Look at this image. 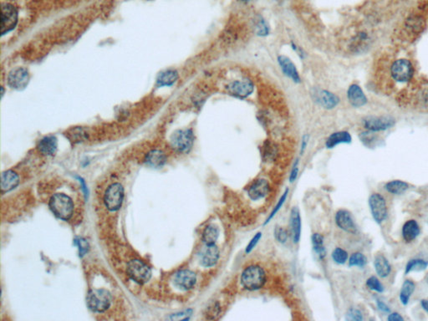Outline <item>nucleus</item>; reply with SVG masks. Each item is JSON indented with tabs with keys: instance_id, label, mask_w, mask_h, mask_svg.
Listing matches in <instances>:
<instances>
[{
	"instance_id": "25",
	"label": "nucleus",
	"mask_w": 428,
	"mask_h": 321,
	"mask_svg": "<svg viewBox=\"0 0 428 321\" xmlns=\"http://www.w3.org/2000/svg\"><path fill=\"white\" fill-rule=\"evenodd\" d=\"M57 139L55 137L49 136L43 138L38 145V148L40 153L45 156H53L57 151Z\"/></svg>"
},
{
	"instance_id": "47",
	"label": "nucleus",
	"mask_w": 428,
	"mask_h": 321,
	"mask_svg": "<svg viewBox=\"0 0 428 321\" xmlns=\"http://www.w3.org/2000/svg\"><path fill=\"white\" fill-rule=\"evenodd\" d=\"M76 245H78V247H79L80 255L83 256V255L86 254V252L88 251V248H89V245H88V243H87L85 239H79L76 240Z\"/></svg>"
},
{
	"instance_id": "45",
	"label": "nucleus",
	"mask_w": 428,
	"mask_h": 321,
	"mask_svg": "<svg viewBox=\"0 0 428 321\" xmlns=\"http://www.w3.org/2000/svg\"><path fill=\"white\" fill-rule=\"evenodd\" d=\"M85 132H83L82 129L76 128L73 129L71 132L69 133V138L71 139V141L74 142H80L84 139Z\"/></svg>"
},
{
	"instance_id": "28",
	"label": "nucleus",
	"mask_w": 428,
	"mask_h": 321,
	"mask_svg": "<svg viewBox=\"0 0 428 321\" xmlns=\"http://www.w3.org/2000/svg\"><path fill=\"white\" fill-rule=\"evenodd\" d=\"M218 237H219V229L216 224H209L206 227L202 232V242L205 245H216Z\"/></svg>"
},
{
	"instance_id": "51",
	"label": "nucleus",
	"mask_w": 428,
	"mask_h": 321,
	"mask_svg": "<svg viewBox=\"0 0 428 321\" xmlns=\"http://www.w3.org/2000/svg\"><path fill=\"white\" fill-rule=\"evenodd\" d=\"M275 147H273L272 144H269L268 147H264V155L266 157L271 158L275 155Z\"/></svg>"
},
{
	"instance_id": "33",
	"label": "nucleus",
	"mask_w": 428,
	"mask_h": 321,
	"mask_svg": "<svg viewBox=\"0 0 428 321\" xmlns=\"http://www.w3.org/2000/svg\"><path fill=\"white\" fill-rule=\"evenodd\" d=\"M313 249L320 260H324L326 256V249L324 244V238L320 233H314L312 236Z\"/></svg>"
},
{
	"instance_id": "9",
	"label": "nucleus",
	"mask_w": 428,
	"mask_h": 321,
	"mask_svg": "<svg viewBox=\"0 0 428 321\" xmlns=\"http://www.w3.org/2000/svg\"><path fill=\"white\" fill-rule=\"evenodd\" d=\"M124 190L121 184H111L105 193L104 202L110 211L118 210L122 204Z\"/></svg>"
},
{
	"instance_id": "16",
	"label": "nucleus",
	"mask_w": 428,
	"mask_h": 321,
	"mask_svg": "<svg viewBox=\"0 0 428 321\" xmlns=\"http://www.w3.org/2000/svg\"><path fill=\"white\" fill-rule=\"evenodd\" d=\"M270 193V185L265 179H258L248 187V196L252 201H259L266 198Z\"/></svg>"
},
{
	"instance_id": "7",
	"label": "nucleus",
	"mask_w": 428,
	"mask_h": 321,
	"mask_svg": "<svg viewBox=\"0 0 428 321\" xmlns=\"http://www.w3.org/2000/svg\"><path fill=\"white\" fill-rule=\"evenodd\" d=\"M371 215L377 224H382L387 217V206L384 197L380 193H372L368 200Z\"/></svg>"
},
{
	"instance_id": "12",
	"label": "nucleus",
	"mask_w": 428,
	"mask_h": 321,
	"mask_svg": "<svg viewBox=\"0 0 428 321\" xmlns=\"http://www.w3.org/2000/svg\"><path fill=\"white\" fill-rule=\"evenodd\" d=\"M313 99L317 104L327 110L334 109L339 103V98L332 92L317 89L313 92Z\"/></svg>"
},
{
	"instance_id": "17",
	"label": "nucleus",
	"mask_w": 428,
	"mask_h": 321,
	"mask_svg": "<svg viewBox=\"0 0 428 321\" xmlns=\"http://www.w3.org/2000/svg\"><path fill=\"white\" fill-rule=\"evenodd\" d=\"M336 223L340 229L345 232L355 234L357 232V226L350 212L340 209L336 214Z\"/></svg>"
},
{
	"instance_id": "14",
	"label": "nucleus",
	"mask_w": 428,
	"mask_h": 321,
	"mask_svg": "<svg viewBox=\"0 0 428 321\" xmlns=\"http://www.w3.org/2000/svg\"><path fill=\"white\" fill-rule=\"evenodd\" d=\"M196 283V274L189 269H183L175 275V285L182 290H192Z\"/></svg>"
},
{
	"instance_id": "24",
	"label": "nucleus",
	"mask_w": 428,
	"mask_h": 321,
	"mask_svg": "<svg viewBox=\"0 0 428 321\" xmlns=\"http://www.w3.org/2000/svg\"><path fill=\"white\" fill-rule=\"evenodd\" d=\"M19 179L15 171H6L3 172L1 177V190L2 193L9 192L15 188L18 185Z\"/></svg>"
},
{
	"instance_id": "50",
	"label": "nucleus",
	"mask_w": 428,
	"mask_h": 321,
	"mask_svg": "<svg viewBox=\"0 0 428 321\" xmlns=\"http://www.w3.org/2000/svg\"><path fill=\"white\" fill-rule=\"evenodd\" d=\"M376 306L378 307V309L384 313H391V309H389L388 306H386V304L384 303L382 300H376Z\"/></svg>"
},
{
	"instance_id": "52",
	"label": "nucleus",
	"mask_w": 428,
	"mask_h": 321,
	"mask_svg": "<svg viewBox=\"0 0 428 321\" xmlns=\"http://www.w3.org/2000/svg\"><path fill=\"white\" fill-rule=\"evenodd\" d=\"M387 321H403L404 319L399 313H391L387 317Z\"/></svg>"
},
{
	"instance_id": "41",
	"label": "nucleus",
	"mask_w": 428,
	"mask_h": 321,
	"mask_svg": "<svg viewBox=\"0 0 428 321\" xmlns=\"http://www.w3.org/2000/svg\"><path fill=\"white\" fill-rule=\"evenodd\" d=\"M255 31H256V34L260 36H266L269 34V25H267L266 22L263 18H259L256 21Z\"/></svg>"
},
{
	"instance_id": "23",
	"label": "nucleus",
	"mask_w": 428,
	"mask_h": 321,
	"mask_svg": "<svg viewBox=\"0 0 428 321\" xmlns=\"http://www.w3.org/2000/svg\"><path fill=\"white\" fill-rule=\"evenodd\" d=\"M376 272L381 278H386L392 272V266L383 254H377L374 260Z\"/></svg>"
},
{
	"instance_id": "1",
	"label": "nucleus",
	"mask_w": 428,
	"mask_h": 321,
	"mask_svg": "<svg viewBox=\"0 0 428 321\" xmlns=\"http://www.w3.org/2000/svg\"><path fill=\"white\" fill-rule=\"evenodd\" d=\"M266 282V274L263 268L253 264L245 268L242 273L241 284L248 290L254 291L263 287Z\"/></svg>"
},
{
	"instance_id": "31",
	"label": "nucleus",
	"mask_w": 428,
	"mask_h": 321,
	"mask_svg": "<svg viewBox=\"0 0 428 321\" xmlns=\"http://www.w3.org/2000/svg\"><path fill=\"white\" fill-rule=\"evenodd\" d=\"M410 185L401 180H393L389 182L385 185V189L389 193L394 195H401L409 189Z\"/></svg>"
},
{
	"instance_id": "10",
	"label": "nucleus",
	"mask_w": 428,
	"mask_h": 321,
	"mask_svg": "<svg viewBox=\"0 0 428 321\" xmlns=\"http://www.w3.org/2000/svg\"><path fill=\"white\" fill-rule=\"evenodd\" d=\"M228 92L231 95L238 98H246L254 91V83L248 79L234 80L227 86Z\"/></svg>"
},
{
	"instance_id": "18",
	"label": "nucleus",
	"mask_w": 428,
	"mask_h": 321,
	"mask_svg": "<svg viewBox=\"0 0 428 321\" xmlns=\"http://www.w3.org/2000/svg\"><path fill=\"white\" fill-rule=\"evenodd\" d=\"M278 63L282 72L288 78H290L295 83H300L301 81L299 71L297 70L295 64L291 61L290 59L285 55H279L278 57Z\"/></svg>"
},
{
	"instance_id": "54",
	"label": "nucleus",
	"mask_w": 428,
	"mask_h": 321,
	"mask_svg": "<svg viewBox=\"0 0 428 321\" xmlns=\"http://www.w3.org/2000/svg\"><path fill=\"white\" fill-rule=\"evenodd\" d=\"M308 141H309V137H308L307 135L304 136L302 141H301V148H300V153H301V155L305 153L306 147H307V145H308Z\"/></svg>"
},
{
	"instance_id": "44",
	"label": "nucleus",
	"mask_w": 428,
	"mask_h": 321,
	"mask_svg": "<svg viewBox=\"0 0 428 321\" xmlns=\"http://www.w3.org/2000/svg\"><path fill=\"white\" fill-rule=\"evenodd\" d=\"M346 320L347 321H363V315L361 310L355 308H352L348 310V312L346 314Z\"/></svg>"
},
{
	"instance_id": "19",
	"label": "nucleus",
	"mask_w": 428,
	"mask_h": 321,
	"mask_svg": "<svg viewBox=\"0 0 428 321\" xmlns=\"http://www.w3.org/2000/svg\"><path fill=\"white\" fill-rule=\"evenodd\" d=\"M347 98L350 104L354 107H364L367 103V95H365L360 86L353 84L347 91Z\"/></svg>"
},
{
	"instance_id": "46",
	"label": "nucleus",
	"mask_w": 428,
	"mask_h": 321,
	"mask_svg": "<svg viewBox=\"0 0 428 321\" xmlns=\"http://www.w3.org/2000/svg\"><path fill=\"white\" fill-rule=\"evenodd\" d=\"M261 237H262V233L261 232H258L254 236V238L251 239L250 242L247 245V248H246V250H245L246 251V254H249V253L253 251V249L256 247V245L259 244V242L261 239Z\"/></svg>"
},
{
	"instance_id": "21",
	"label": "nucleus",
	"mask_w": 428,
	"mask_h": 321,
	"mask_svg": "<svg viewBox=\"0 0 428 321\" xmlns=\"http://www.w3.org/2000/svg\"><path fill=\"white\" fill-rule=\"evenodd\" d=\"M405 28L411 34L418 35L422 34L426 28V21L422 16L413 15L407 18L405 23Z\"/></svg>"
},
{
	"instance_id": "15",
	"label": "nucleus",
	"mask_w": 428,
	"mask_h": 321,
	"mask_svg": "<svg viewBox=\"0 0 428 321\" xmlns=\"http://www.w3.org/2000/svg\"><path fill=\"white\" fill-rule=\"evenodd\" d=\"M30 75L25 68H16L9 73L8 83L13 89L23 90L27 86Z\"/></svg>"
},
{
	"instance_id": "57",
	"label": "nucleus",
	"mask_w": 428,
	"mask_h": 321,
	"mask_svg": "<svg viewBox=\"0 0 428 321\" xmlns=\"http://www.w3.org/2000/svg\"></svg>"
},
{
	"instance_id": "38",
	"label": "nucleus",
	"mask_w": 428,
	"mask_h": 321,
	"mask_svg": "<svg viewBox=\"0 0 428 321\" xmlns=\"http://www.w3.org/2000/svg\"><path fill=\"white\" fill-rule=\"evenodd\" d=\"M367 286L371 290L376 291L378 293L384 292V286L376 276H371L367 280Z\"/></svg>"
},
{
	"instance_id": "48",
	"label": "nucleus",
	"mask_w": 428,
	"mask_h": 321,
	"mask_svg": "<svg viewBox=\"0 0 428 321\" xmlns=\"http://www.w3.org/2000/svg\"><path fill=\"white\" fill-rule=\"evenodd\" d=\"M300 162H299V160H296V162H294V165H293V168H292V170L290 171V183H294V181L296 180L297 178H298V175H299V171H300V168H299V164Z\"/></svg>"
},
{
	"instance_id": "53",
	"label": "nucleus",
	"mask_w": 428,
	"mask_h": 321,
	"mask_svg": "<svg viewBox=\"0 0 428 321\" xmlns=\"http://www.w3.org/2000/svg\"><path fill=\"white\" fill-rule=\"evenodd\" d=\"M291 47H292V49H294V51L297 53V55H300V58H305L306 54L304 52L303 49L300 48V46H298L296 44L292 42V43H291Z\"/></svg>"
},
{
	"instance_id": "4",
	"label": "nucleus",
	"mask_w": 428,
	"mask_h": 321,
	"mask_svg": "<svg viewBox=\"0 0 428 321\" xmlns=\"http://www.w3.org/2000/svg\"><path fill=\"white\" fill-rule=\"evenodd\" d=\"M111 303V295L106 290H92L87 295V305L95 312H104Z\"/></svg>"
},
{
	"instance_id": "22",
	"label": "nucleus",
	"mask_w": 428,
	"mask_h": 321,
	"mask_svg": "<svg viewBox=\"0 0 428 321\" xmlns=\"http://www.w3.org/2000/svg\"><path fill=\"white\" fill-rule=\"evenodd\" d=\"M420 227L418 223L414 219H411L404 223L402 227V237L407 243H411L418 237L420 234Z\"/></svg>"
},
{
	"instance_id": "42",
	"label": "nucleus",
	"mask_w": 428,
	"mask_h": 321,
	"mask_svg": "<svg viewBox=\"0 0 428 321\" xmlns=\"http://www.w3.org/2000/svg\"><path fill=\"white\" fill-rule=\"evenodd\" d=\"M288 194H289V190L286 189V191H285V193H284V194L282 195L281 198H280V199H279V200H278V203L276 204L275 208L273 209L272 213L270 214V215H269V217H268V219H267V221L266 222H265V223H264V224H267V223H269V222H270V220H271V219H273V218H274V217L275 216L276 214H278V212L280 210V208H282V206L284 205V203H285V201H286V199H287L288 198Z\"/></svg>"
},
{
	"instance_id": "39",
	"label": "nucleus",
	"mask_w": 428,
	"mask_h": 321,
	"mask_svg": "<svg viewBox=\"0 0 428 321\" xmlns=\"http://www.w3.org/2000/svg\"><path fill=\"white\" fill-rule=\"evenodd\" d=\"M221 310H222V308H221L219 302H217V301L214 302L207 309V313H206L207 319L208 320H216L217 316L220 315Z\"/></svg>"
},
{
	"instance_id": "37",
	"label": "nucleus",
	"mask_w": 428,
	"mask_h": 321,
	"mask_svg": "<svg viewBox=\"0 0 428 321\" xmlns=\"http://www.w3.org/2000/svg\"><path fill=\"white\" fill-rule=\"evenodd\" d=\"M360 139L362 141V143L367 147H371L376 146V142L377 141V137L372 133V132L368 131L367 132H363L360 135Z\"/></svg>"
},
{
	"instance_id": "11",
	"label": "nucleus",
	"mask_w": 428,
	"mask_h": 321,
	"mask_svg": "<svg viewBox=\"0 0 428 321\" xmlns=\"http://www.w3.org/2000/svg\"><path fill=\"white\" fill-rule=\"evenodd\" d=\"M18 22V12L15 8L6 3L2 6V25H1V34L9 33V31L15 29Z\"/></svg>"
},
{
	"instance_id": "29",
	"label": "nucleus",
	"mask_w": 428,
	"mask_h": 321,
	"mask_svg": "<svg viewBox=\"0 0 428 321\" xmlns=\"http://www.w3.org/2000/svg\"><path fill=\"white\" fill-rule=\"evenodd\" d=\"M178 71L175 70H168L160 73L157 77L156 83L158 86H171L174 85L178 80Z\"/></svg>"
},
{
	"instance_id": "6",
	"label": "nucleus",
	"mask_w": 428,
	"mask_h": 321,
	"mask_svg": "<svg viewBox=\"0 0 428 321\" xmlns=\"http://www.w3.org/2000/svg\"><path fill=\"white\" fill-rule=\"evenodd\" d=\"M127 274L132 280L138 284H145L152 276L150 268L146 263L139 260H132L127 264Z\"/></svg>"
},
{
	"instance_id": "49",
	"label": "nucleus",
	"mask_w": 428,
	"mask_h": 321,
	"mask_svg": "<svg viewBox=\"0 0 428 321\" xmlns=\"http://www.w3.org/2000/svg\"><path fill=\"white\" fill-rule=\"evenodd\" d=\"M192 312H193L192 309H187V310H184L183 312L178 313V314L172 315L171 319H172V320H188V316L192 314Z\"/></svg>"
},
{
	"instance_id": "3",
	"label": "nucleus",
	"mask_w": 428,
	"mask_h": 321,
	"mask_svg": "<svg viewBox=\"0 0 428 321\" xmlns=\"http://www.w3.org/2000/svg\"><path fill=\"white\" fill-rule=\"evenodd\" d=\"M195 136L192 129L178 130L171 135V146L176 152L189 153L193 148Z\"/></svg>"
},
{
	"instance_id": "55",
	"label": "nucleus",
	"mask_w": 428,
	"mask_h": 321,
	"mask_svg": "<svg viewBox=\"0 0 428 321\" xmlns=\"http://www.w3.org/2000/svg\"><path fill=\"white\" fill-rule=\"evenodd\" d=\"M421 306H422V309L425 310L426 312L428 313V300H421Z\"/></svg>"
},
{
	"instance_id": "56",
	"label": "nucleus",
	"mask_w": 428,
	"mask_h": 321,
	"mask_svg": "<svg viewBox=\"0 0 428 321\" xmlns=\"http://www.w3.org/2000/svg\"><path fill=\"white\" fill-rule=\"evenodd\" d=\"M242 2H245V3H247V2H249L250 0H241Z\"/></svg>"
},
{
	"instance_id": "36",
	"label": "nucleus",
	"mask_w": 428,
	"mask_h": 321,
	"mask_svg": "<svg viewBox=\"0 0 428 321\" xmlns=\"http://www.w3.org/2000/svg\"><path fill=\"white\" fill-rule=\"evenodd\" d=\"M332 259L335 263L338 264H344L348 260V253L345 249L341 248H336L332 252Z\"/></svg>"
},
{
	"instance_id": "40",
	"label": "nucleus",
	"mask_w": 428,
	"mask_h": 321,
	"mask_svg": "<svg viewBox=\"0 0 428 321\" xmlns=\"http://www.w3.org/2000/svg\"><path fill=\"white\" fill-rule=\"evenodd\" d=\"M416 101L421 108L428 109V88H424L417 92Z\"/></svg>"
},
{
	"instance_id": "13",
	"label": "nucleus",
	"mask_w": 428,
	"mask_h": 321,
	"mask_svg": "<svg viewBox=\"0 0 428 321\" xmlns=\"http://www.w3.org/2000/svg\"><path fill=\"white\" fill-rule=\"evenodd\" d=\"M220 257V251L216 245H205L199 254V261L202 266L212 268L215 266Z\"/></svg>"
},
{
	"instance_id": "5",
	"label": "nucleus",
	"mask_w": 428,
	"mask_h": 321,
	"mask_svg": "<svg viewBox=\"0 0 428 321\" xmlns=\"http://www.w3.org/2000/svg\"><path fill=\"white\" fill-rule=\"evenodd\" d=\"M391 75L397 82H408L413 79L414 75L413 64L407 59H399L392 64Z\"/></svg>"
},
{
	"instance_id": "35",
	"label": "nucleus",
	"mask_w": 428,
	"mask_h": 321,
	"mask_svg": "<svg viewBox=\"0 0 428 321\" xmlns=\"http://www.w3.org/2000/svg\"><path fill=\"white\" fill-rule=\"evenodd\" d=\"M368 263L367 258L361 253H354L352 254V256L349 259V266L350 267H359V268H364Z\"/></svg>"
},
{
	"instance_id": "32",
	"label": "nucleus",
	"mask_w": 428,
	"mask_h": 321,
	"mask_svg": "<svg viewBox=\"0 0 428 321\" xmlns=\"http://www.w3.org/2000/svg\"><path fill=\"white\" fill-rule=\"evenodd\" d=\"M415 288H416L415 283L410 279H406L404 281L400 292V300L403 306H407L409 303L411 296L415 290Z\"/></svg>"
},
{
	"instance_id": "2",
	"label": "nucleus",
	"mask_w": 428,
	"mask_h": 321,
	"mask_svg": "<svg viewBox=\"0 0 428 321\" xmlns=\"http://www.w3.org/2000/svg\"><path fill=\"white\" fill-rule=\"evenodd\" d=\"M49 208L56 217L69 220L73 215L74 204L70 197L63 193H56L49 200Z\"/></svg>"
},
{
	"instance_id": "30",
	"label": "nucleus",
	"mask_w": 428,
	"mask_h": 321,
	"mask_svg": "<svg viewBox=\"0 0 428 321\" xmlns=\"http://www.w3.org/2000/svg\"><path fill=\"white\" fill-rule=\"evenodd\" d=\"M370 41V38L367 33L361 32L356 34L352 40L351 49L353 52H361L364 48H367Z\"/></svg>"
},
{
	"instance_id": "34",
	"label": "nucleus",
	"mask_w": 428,
	"mask_h": 321,
	"mask_svg": "<svg viewBox=\"0 0 428 321\" xmlns=\"http://www.w3.org/2000/svg\"><path fill=\"white\" fill-rule=\"evenodd\" d=\"M428 267V261L422 260V259H413L407 262L405 269V275H408L409 273L413 271H423Z\"/></svg>"
},
{
	"instance_id": "27",
	"label": "nucleus",
	"mask_w": 428,
	"mask_h": 321,
	"mask_svg": "<svg viewBox=\"0 0 428 321\" xmlns=\"http://www.w3.org/2000/svg\"><path fill=\"white\" fill-rule=\"evenodd\" d=\"M167 162V156L165 153L159 150H153L147 154L146 162L147 165L157 168H161Z\"/></svg>"
},
{
	"instance_id": "26",
	"label": "nucleus",
	"mask_w": 428,
	"mask_h": 321,
	"mask_svg": "<svg viewBox=\"0 0 428 321\" xmlns=\"http://www.w3.org/2000/svg\"><path fill=\"white\" fill-rule=\"evenodd\" d=\"M352 141V136L348 132H344V131L343 132H337L332 133L328 138L326 142H325V146L329 149H331V148L336 147L339 144L351 143Z\"/></svg>"
},
{
	"instance_id": "8",
	"label": "nucleus",
	"mask_w": 428,
	"mask_h": 321,
	"mask_svg": "<svg viewBox=\"0 0 428 321\" xmlns=\"http://www.w3.org/2000/svg\"><path fill=\"white\" fill-rule=\"evenodd\" d=\"M362 122L367 131L377 132L392 128L396 124V120L390 116H370L364 118Z\"/></svg>"
},
{
	"instance_id": "43",
	"label": "nucleus",
	"mask_w": 428,
	"mask_h": 321,
	"mask_svg": "<svg viewBox=\"0 0 428 321\" xmlns=\"http://www.w3.org/2000/svg\"><path fill=\"white\" fill-rule=\"evenodd\" d=\"M275 236L277 241L281 243V244H285L289 239V233L287 230L284 229L283 227H277L275 231Z\"/></svg>"
},
{
	"instance_id": "20",
	"label": "nucleus",
	"mask_w": 428,
	"mask_h": 321,
	"mask_svg": "<svg viewBox=\"0 0 428 321\" xmlns=\"http://www.w3.org/2000/svg\"><path fill=\"white\" fill-rule=\"evenodd\" d=\"M290 235L294 244H298L301 236V217L299 208L294 207L290 211Z\"/></svg>"
}]
</instances>
